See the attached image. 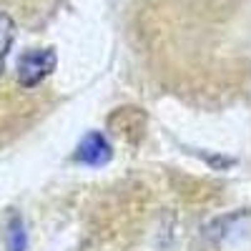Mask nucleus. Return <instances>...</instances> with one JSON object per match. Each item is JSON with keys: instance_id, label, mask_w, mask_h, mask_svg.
Listing matches in <instances>:
<instances>
[{"instance_id": "obj_3", "label": "nucleus", "mask_w": 251, "mask_h": 251, "mask_svg": "<svg viewBox=\"0 0 251 251\" xmlns=\"http://www.w3.org/2000/svg\"><path fill=\"white\" fill-rule=\"evenodd\" d=\"M13 38H15V23L8 13H0V73L5 68V58L8 50L13 46Z\"/></svg>"}, {"instance_id": "obj_1", "label": "nucleus", "mask_w": 251, "mask_h": 251, "mask_svg": "<svg viewBox=\"0 0 251 251\" xmlns=\"http://www.w3.org/2000/svg\"><path fill=\"white\" fill-rule=\"evenodd\" d=\"M53 71H55V53H53V48L28 50L23 58L18 60V83L23 88H35Z\"/></svg>"}, {"instance_id": "obj_2", "label": "nucleus", "mask_w": 251, "mask_h": 251, "mask_svg": "<svg viewBox=\"0 0 251 251\" xmlns=\"http://www.w3.org/2000/svg\"><path fill=\"white\" fill-rule=\"evenodd\" d=\"M75 156H78L80 163H86V166H103V163L111 161L113 149H111L108 138L103 133H88L86 138L80 141Z\"/></svg>"}, {"instance_id": "obj_4", "label": "nucleus", "mask_w": 251, "mask_h": 251, "mask_svg": "<svg viewBox=\"0 0 251 251\" xmlns=\"http://www.w3.org/2000/svg\"><path fill=\"white\" fill-rule=\"evenodd\" d=\"M28 246V236H25V226L18 216L10 221V228H8V251H25Z\"/></svg>"}]
</instances>
